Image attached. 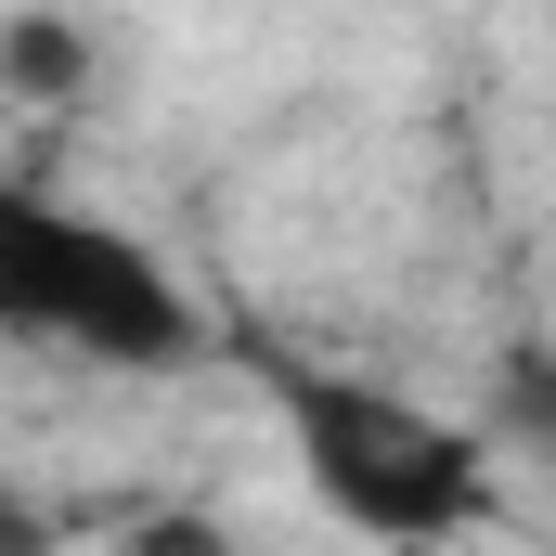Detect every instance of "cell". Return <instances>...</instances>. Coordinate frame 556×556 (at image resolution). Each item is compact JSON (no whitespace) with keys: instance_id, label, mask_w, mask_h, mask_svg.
I'll return each instance as SVG.
<instances>
[{"instance_id":"3957f363","label":"cell","mask_w":556,"mask_h":556,"mask_svg":"<svg viewBox=\"0 0 556 556\" xmlns=\"http://www.w3.org/2000/svg\"><path fill=\"white\" fill-rule=\"evenodd\" d=\"M0 78H13L26 104H65V91L91 78V39H78L65 13H13V26H0Z\"/></svg>"},{"instance_id":"6da1fadb","label":"cell","mask_w":556,"mask_h":556,"mask_svg":"<svg viewBox=\"0 0 556 556\" xmlns=\"http://www.w3.org/2000/svg\"><path fill=\"white\" fill-rule=\"evenodd\" d=\"M273 402H285V440H298V479L363 544H453V531H479L492 453L466 427H440L427 402L376 389V376H337V363H285Z\"/></svg>"},{"instance_id":"7a4b0ae2","label":"cell","mask_w":556,"mask_h":556,"mask_svg":"<svg viewBox=\"0 0 556 556\" xmlns=\"http://www.w3.org/2000/svg\"><path fill=\"white\" fill-rule=\"evenodd\" d=\"M0 337L168 376V363H194L207 324H194L181 273L142 233H117V220H91V207H65V194H39V181L0 168Z\"/></svg>"},{"instance_id":"5b68a950","label":"cell","mask_w":556,"mask_h":556,"mask_svg":"<svg viewBox=\"0 0 556 556\" xmlns=\"http://www.w3.org/2000/svg\"><path fill=\"white\" fill-rule=\"evenodd\" d=\"M0 556H52V518H39L13 479H0Z\"/></svg>"},{"instance_id":"277c9868","label":"cell","mask_w":556,"mask_h":556,"mask_svg":"<svg viewBox=\"0 0 556 556\" xmlns=\"http://www.w3.org/2000/svg\"><path fill=\"white\" fill-rule=\"evenodd\" d=\"M117 556H233V544H220L207 518H130V544H117Z\"/></svg>"}]
</instances>
